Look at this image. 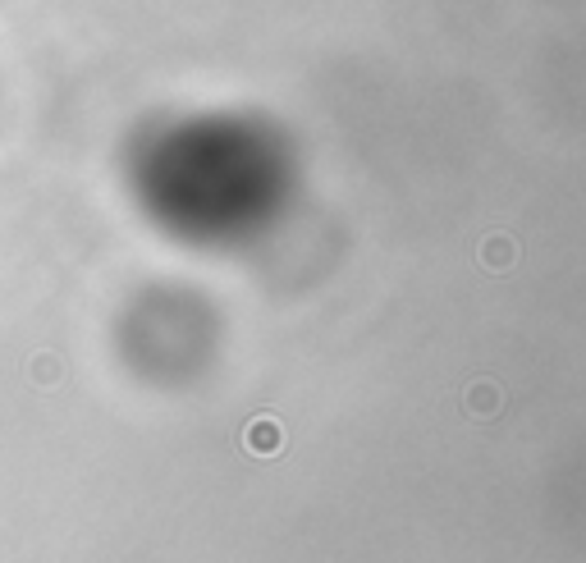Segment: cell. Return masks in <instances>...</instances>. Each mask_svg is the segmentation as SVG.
Segmentation results:
<instances>
[{
  "mask_svg": "<svg viewBox=\"0 0 586 563\" xmlns=\"http://www.w3.org/2000/svg\"><path fill=\"white\" fill-rule=\"evenodd\" d=\"M477 261L486 266V271L504 275V271H513V266H518V243H513L509 234H490V239L477 248Z\"/></svg>",
  "mask_w": 586,
  "mask_h": 563,
  "instance_id": "cell-1",
  "label": "cell"
},
{
  "mask_svg": "<svg viewBox=\"0 0 586 563\" xmlns=\"http://www.w3.org/2000/svg\"><path fill=\"white\" fill-rule=\"evenodd\" d=\"M463 408L472 412V417H481V422H486V417H495V412L504 408L500 385H495V380H477V385L463 394Z\"/></svg>",
  "mask_w": 586,
  "mask_h": 563,
  "instance_id": "cell-2",
  "label": "cell"
},
{
  "mask_svg": "<svg viewBox=\"0 0 586 563\" xmlns=\"http://www.w3.org/2000/svg\"><path fill=\"white\" fill-rule=\"evenodd\" d=\"M248 449L252 454H280V426L275 422H252L248 426Z\"/></svg>",
  "mask_w": 586,
  "mask_h": 563,
  "instance_id": "cell-3",
  "label": "cell"
}]
</instances>
